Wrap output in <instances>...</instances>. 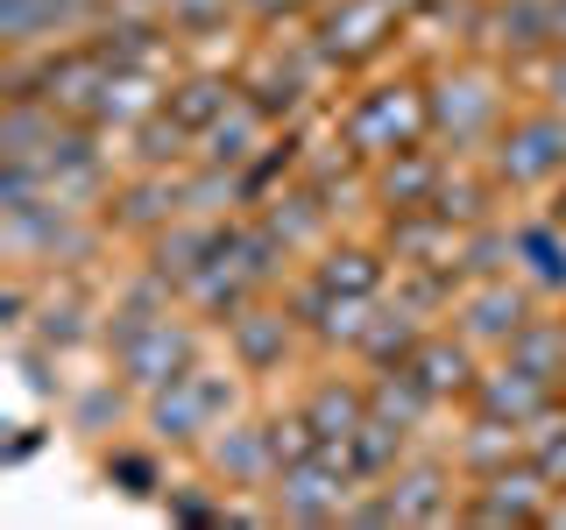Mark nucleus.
Masks as SVG:
<instances>
[{
  "label": "nucleus",
  "mask_w": 566,
  "mask_h": 530,
  "mask_svg": "<svg viewBox=\"0 0 566 530\" xmlns=\"http://www.w3.org/2000/svg\"><path fill=\"white\" fill-rule=\"evenodd\" d=\"M566 389H553L545 375H531L524 361H510V353H495V361H482V382H474V411H489V417H510V424H531L545 411V403H559Z\"/></svg>",
  "instance_id": "nucleus-15"
},
{
  "label": "nucleus",
  "mask_w": 566,
  "mask_h": 530,
  "mask_svg": "<svg viewBox=\"0 0 566 530\" xmlns=\"http://www.w3.org/2000/svg\"><path fill=\"white\" fill-rule=\"evenodd\" d=\"M482 163H489V177L503 191H545V184H559V170H566V114H559V106H538V114L503 120V128L489 135Z\"/></svg>",
  "instance_id": "nucleus-4"
},
{
  "label": "nucleus",
  "mask_w": 566,
  "mask_h": 530,
  "mask_svg": "<svg viewBox=\"0 0 566 530\" xmlns=\"http://www.w3.org/2000/svg\"><path fill=\"white\" fill-rule=\"evenodd\" d=\"M297 318L291 305H270V297H255V305H241L234 318H227V353L241 361V375H270V368L291 361V347H297Z\"/></svg>",
  "instance_id": "nucleus-11"
},
{
  "label": "nucleus",
  "mask_w": 566,
  "mask_h": 530,
  "mask_svg": "<svg viewBox=\"0 0 566 530\" xmlns=\"http://www.w3.org/2000/svg\"><path fill=\"white\" fill-rule=\"evenodd\" d=\"M368 411L376 417H389V424H403V432H424V417L439 411V396L424 389L411 368H368Z\"/></svg>",
  "instance_id": "nucleus-28"
},
{
  "label": "nucleus",
  "mask_w": 566,
  "mask_h": 530,
  "mask_svg": "<svg viewBox=\"0 0 566 530\" xmlns=\"http://www.w3.org/2000/svg\"><path fill=\"white\" fill-rule=\"evenodd\" d=\"M106 481L120 495H156L164 474H156V453H106Z\"/></svg>",
  "instance_id": "nucleus-38"
},
{
  "label": "nucleus",
  "mask_w": 566,
  "mask_h": 530,
  "mask_svg": "<svg viewBox=\"0 0 566 530\" xmlns=\"http://www.w3.org/2000/svg\"><path fill=\"white\" fill-rule=\"evenodd\" d=\"M424 99H432V141H447V149H489V135L503 128V78L495 71H439L432 85H424Z\"/></svg>",
  "instance_id": "nucleus-6"
},
{
  "label": "nucleus",
  "mask_w": 566,
  "mask_h": 530,
  "mask_svg": "<svg viewBox=\"0 0 566 530\" xmlns=\"http://www.w3.org/2000/svg\"><path fill=\"white\" fill-rule=\"evenodd\" d=\"M553 50H566V0H553Z\"/></svg>",
  "instance_id": "nucleus-43"
},
{
  "label": "nucleus",
  "mask_w": 566,
  "mask_h": 530,
  "mask_svg": "<svg viewBox=\"0 0 566 530\" xmlns=\"http://www.w3.org/2000/svg\"><path fill=\"white\" fill-rule=\"evenodd\" d=\"M531 283L524 276H482V283H460L453 297V332L460 340H474L482 353H503L517 332L531 326Z\"/></svg>",
  "instance_id": "nucleus-8"
},
{
  "label": "nucleus",
  "mask_w": 566,
  "mask_h": 530,
  "mask_svg": "<svg viewBox=\"0 0 566 530\" xmlns=\"http://www.w3.org/2000/svg\"><path fill=\"white\" fill-rule=\"evenodd\" d=\"M382 247H389V262H397V269H453L460 276V247H468V234H460L447 212L411 205V212H389ZM460 283H468V276H460Z\"/></svg>",
  "instance_id": "nucleus-10"
},
{
  "label": "nucleus",
  "mask_w": 566,
  "mask_h": 530,
  "mask_svg": "<svg viewBox=\"0 0 566 530\" xmlns=\"http://www.w3.org/2000/svg\"><path fill=\"white\" fill-rule=\"evenodd\" d=\"M424 332H432V318H424L418 305L382 297V311H376V326H368V340L354 347V361H361V368H403L424 347Z\"/></svg>",
  "instance_id": "nucleus-24"
},
{
  "label": "nucleus",
  "mask_w": 566,
  "mask_h": 530,
  "mask_svg": "<svg viewBox=\"0 0 566 530\" xmlns=\"http://www.w3.org/2000/svg\"><path fill=\"white\" fill-rule=\"evenodd\" d=\"M29 318H35V297H29V276L22 269H8V283H0V326L22 340L29 332Z\"/></svg>",
  "instance_id": "nucleus-39"
},
{
  "label": "nucleus",
  "mask_w": 566,
  "mask_h": 530,
  "mask_svg": "<svg viewBox=\"0 0 566 530\" xmlns=\"http://www.w3.org/2000/svg\"><path fill=\"white\" fill-rule=\"evenodd\" d=\"M397 29H403V14L389 0H318V14H312V43L326 50L333 71L376 64Z\"/></svg>",
  "instance_id": "nucleus-7"
},
{
  "label": "nucleus",
  "mask_w": 566,
  "mask_h": 530,
  "mask_svg": "<svg viewBox=\"0 0 566 530\" xmlns=\"http://www.w3.org/2000/svg\"><path fill=\"white\" fill-rule=\"evenodd\" d=\"M305 417H312L318 446H347V438L368 424V382H354V375H326V382H312Z\"/></svg>",
  "instance_id": "nucleus-26"
},
{
  "label": "nucleus",
  "mask_w": 566,
  "mask_h": 530,
  "mask_svg": "<svg viewBox=\"0 0 566 530\" xmlns=\"http://www.w3.org/2000/svg\"><path fill=\"white\" fill-rule=\"evenodd\" d=\"M241 411V361H191L177 382H164L156 396H142V424L156 446H206L227 417Z\"/></svg>",
  "instance_id": "nucleus-2"
},
{
  "label": "nucleus",
  "mask_w": 566,
  "mask_h": 530,
  "mask_svg": "<svg viewBox=\"0 0 566 530\" xmlns=\"http://www.w3.org/2000/svg\"><path fill=\"white\" fill-rule=\"evenodd\" d=\"M503 353H510V361H524L531 375H545L553 389H566V318H538V311H531V326Z\"/></svg>",
  "instance_id": "nucleus-32"
},
{
  "label": "nucleus",
  "mask_w": 566,
  "mask_h": 530,
  "mask_svg": "<svg viewBox=\"0 0 566 530\" xmlns=\"http://www.w3.org/2000/svg\"><path fill=\"white\" fill-rule=\"evenodd\" d=\"M559 177H566V170H559Z\"/></svg>",
  "instance_id": "nucleus-45"
},
{
  "label": "nucleus",
  "mask_w": 566,
  "mask_h": 530,
  "mask_svg": "<svg viewBox=\"0 0 566 530\" xmlns=\"http://www.w3.org/2000/svg\"><path fill=\"white\" fill-rule=\"evenodd\" d=\"M354 495H361V481L347 467V446H318L312 459H291L270 481V517L276 523H347Z\"/></svg>",
  "instance_id": "nucleus-5"
},
{
  "label": "nucleus",
  "mask_w": 566,
  "mask_h": 530,
  "mask_svg": "<svg viewBox=\"0 0 566 530\" xmlns=\"http://www.w3.org/2000/svg\"><path fill=\"white\" fill-rule=\"evenodd\" d=\"M106 353H114V375L135 389V396H156L164 382H177L191 361H206V340L185 311H135V305H114L99 326Z\"/></svg>",
  "instance_id": "nucleus-1"
},
{
  "label": "nucleus",
  "mask_w": 566,
  "mask_h": 530,
  "mask_svg": "<svg viewBox=\"0 0 566 530\" xmlns=\"http://www.w3.org/2000/svg\"><path fill=\"white\" fill-rule=\"evenodd\" d=\"M538 93H545V106H559V114H566V50H553V57L538 64Z\"/></svg>",
  "instance_id": "nucleus-41"
},
{
  "label": "nucleus",
  "mask_w": 566,
  "mask_h": 530,
  "mask_svg": "<svg viewBox=\"0 0 566 530\" xmlns=\"http://www.w3.org/2000/svg\"><path fill=\"white\" fill-rule=\"evenodd\" d=\"M333 135H340L361 163H382V156H397V149L432 141V99H424L418 78H382V85L354 93L340 114H333Z\"/></svg>",
  "instance_id": "nucleus-3"
},
{
  "label": "nucleus",
  "mask_w": 566,
  "mask_h": 530,
  "mask_svg": "<svg viewBox=\"0 0 566 530\" xmlns=\"http://www.w3.org/2000/svg\"><path fill=\"white\" fill-rule=\"evenodd\" d=\"M453 156L447 149H397V156H382V163H368V205H382V212H411V205H432V191H439V177H447Z\"/></svg>",
  "instance_id": "nucleus-14"
},
{
  "label": "nucleus",
  "mask_w": 566,
  "mask_h": 530,
  "mask_svg": "<svg viewBox=\"0 0 566 530\" xmlns=\"http://www.w3.org/2000/svg\"><path fill=\"white\" fill-rule=\"evenodd\" d=\"M524 438H531V459H538V474H545L553 488H566V396L545 403V411L524 424Z\"/></svg>",
  "instance_id": "nucleus-36"
},
{
  "label": "nucleus",
  "mask_w": 566,
  "mask_h": 530,
  "mask_svg": "<svg viewBox=\"0 0 566 530\" xmlns=\"http://www.w3.org/2000/svg\"><path fill=\"white\" fill-rule=\"evenodd\" d=\"M206 467L220 474L227 488H270L276 481V453H270V424H248V417H227L220 432L206 438Z\"/></svg>",
  "instance_id": "nucleus-16"
},
{
  "label": "nucleus",
  "mask_w": 566,
  "mask_h": 530,
  "mask_svg": "<svg viewBox=\"0 0 566 530\" xmlns=\"http://www.w3.org/2000/svg\"><path fill=\"white\" fill-rule=\"evenodd\" d=\"M510 241H517V276L538 297H566V226L553 212H524L510 220Z\"/></svg>",
  "instance_id": "nucleus-18"
},
{
  "label": "nucleus",
  "mask_w": 566,
  "mask_h": 530,
  "mask_svg": "<svg viewBox=\"0 0 566 530\" xmlns=\"http://www.w3.org/2000/svg\"><path fill=\"white\" fill-rule=\"evenodd\" d=\"M164 509L177 523H227V502H212V495H199V488H170Z\"/></svg>",
  "instance_id": "nucleus-40"
},
{
  "label": "nucleus",
  "mask_w": 566,
  "mask_h": 530,
  "mask_svg": "<svg viewBox=\"0 0 566 530\" xmlns=\"http://www.w3.org/2000/svg\"><path fill=\"white\" fill-rule=\"evenodd\" d=\"M403 459H411V432H403V424H389V417H376V411H368V424L347 438V467H354V481H361V488L389 481Z\"/></svg>",
  "instance_id": "nucleus-30"
},
{
  "label": "nucleus",
  "mask_w": 566,
  "mask_h": 530,
  "mask_svg": "<svg viewBox=\"0 0 566 530\" xmlns=\"http://www.w3.org/2000/svg\"><path fill=\"white\" fill-rule=\"evenodd\" d=\"M524 453H531L524 424H510V417H489V411H474V424L460 432V446H453V459H460V474H468V481H482V474L510 467V459H524Z\"/></svg>",
  "instance_id": "nucleus-27"
},
{
  "label": "nucleus",
  "mask_w": 566,
  "mask_h": 530,
  "mask_svg": "<svg viewBox=\"0 0 566 530\" xmlns=\"http://www.w3.org/2000/svg\"><path fill=\"white\" fill-rule=\"evenodd\" d=\"M553 481H545V474H538V459H510V467H495V474H482V481H474V495H468V502H460V517H468V523H495V530H503V523H545V517H553Z\"/></svg>",
  "instance_id": "nucleus-9"
},
{
  "label": "nucleus",
  "mask_w": 566,
  "mask_h": 530,
  "mask_svg": "<svg viewBox=\"0 0 566 530\" xmlns=\"http://www.w3.org/2000/svg\"><path fill=\"white\" fill-rule=\"evenodd\" d=\"M276 135V120L270 114H262V106L255 99H234V106H227V114L220 120H212V128L199 135V149H191V163H212V170H241L248 163V156H255L262 149V141H270Z\"/></svg>",
  "instance_id": "nucleus-19"
},
{
  "label": "nucleus",
  "mask_w": 566,
  "mask_h": 530,
  "mask_svg": "<svg viewBox=\"0 0 566 530\" xmlns=\"http://www.w3.org/2000/svg\"><path fill=\"white\" fill-rule=\"evenodd\" d=\"M234 99H241V78H227V71H185V78H170L164 114H170L191 141H199V135H206V128H212V120H220Z\"/></svg>",
  "instance_id": "nucleus-25"
},
{
  "label": "nucleus",
  "mask_w": 566,
  "mask_h": 530,
  "mask_svg": "<svg viewBox=\"0 0 566 530\" xmlns=\"http://www.w3.org/2000/svg\"><path fill=\"white\" fill-rule=\"evenodd\" d=\"M503 184L489 177V163H447V177H439V191H432V212H447V220L460 226V234H474V226H489V220H503Z\"/></svg>",
  "instance_id": "nucleus-22"
},
{
  "label": "nucleus",
  "mask_w": 566,
  "mask_h": 530,
  "mask_svg": "<svg viewBox=\"0 0 566 530\" xmlns=\"http://www.w3.org/2000/svg\"><path fill=\"white\" fill-rule=\"evenodd\" d=\"M403 368H411V375L432 389L439 403H468V396H474V382H482V347L460 340L453 326H447V332L432 326V332H424V347H418Z\"/></svg>",
  "instance_id": "nucleus-17"
},
{
  "label": "nucleus",
  "mask_w": 566,
  "mask_h": 530,
  "mask_svg": "<svg viewBox=\"0 0 566 530\" xmlns=\"http://www.w3.org/2000/svg\"><path fill=\"white\" fill-rule=\"evenodd\" d=\"M128 396L135 389L128 382H93V389H78V396H71V432H85V438H99V432H114L120 424V411H128Z\"/></svg>",
  "instance_id": "nucleus-35"
},
{
  "label": "nucleus",
  "mask_w": 566,
  "mask_h": 530,
  "mask_svg": "<svg viewBox=\"0 0 566 530\" xmlns=\"http://www.w3.org/2000/svg\"><path fill=\"white\" fill-rule=\"evenodd\" d=\"M191 149H199V141L177 128L164 106L135 128V170H177V163H191Z\"/></svg>",
  "instance_id": "nucleus-34"
},
{
  "label": "nucleus",
  "mask_w": 566,
  "mask_h": 530,
  "mask_svg": "<svg viewBox=\"0 0 566 530\" xmlns=\"http://www.w3.org/2000/svg\"><path fill=\"white\" fill-rule=\"evenodd\" d=\"M297 170H305V135H297V128L270 135V141H262V149H255V156H248V163L234 170V177H241V205H262V199H276V191L291 184Z\"/></svg>",
  "instance_id": "nucleus-29"
},
{
  "label": "nucleus",
  "mask_w": 566,
  "mask_h": 530,
  "mask_svg": "<svg viewBox=\"0 0 566 530\" xmlns=\"http://www.w3.org/2000/svg\"><path fill=\"white\" fill-rule=\"evenodd\" d=\"M255 212L297 247V255H318V247L333 241V205H326V191H312V184H305V177H291V184H283L276 199H262Z\"/></svg>",
  "instance_id": "nucleus-20"
},
{
  "label": "nucleus",
  "mask_w": 566,
  "mask_h": 530,
  "mask_svg": "<svg viewBox=\"0 0 566 530\" xmlns=\"http://www.w3.org/2000/svg\"><path fill=\"white\" fill-rule=\"evenodd\" d=\"M460 276L482 283V276H517V241H510V220L474 226L468 247H460Z\"/></svg>",
  "instance_id": "nucleus-33"
},
{
  "label": "nucleus",
  "mask_w": 566,
  "mask_h": 530,
  "mask_svg": "<svg viewBox=\"0 0 566 530\" xmlns=\"http://www.w3.org/2000/svg\"><path fill=\"white\" fill-rule=\"evenodd\" d=\"M177 212H185V170H135L106 199V226L114 234H164Z\"/></svg>",
  "instance_id": "nucleus-12"
},
{
  "label": "nucleus",
  "mask_w": 566,
  "mask_h": 530,
  "mask_svg": "<svg viewBox=\"0 0 566 530\" xmlns=\"http://www.w3.org/2000/svg\"><path fill=\"white\" fill-rule=\"evenodd\" d=\"M545 212H553V220L566 226V177H559V184H553V205H545Z\"/></svg>",
  "instance_id": "nucleus-44"
},
{
  "label": "nucleus",
  "mask_w": 566,
  "mask_h": 530,
  "mask_svg": "<svg viewBox=\"0 0 566 530\" xmlns=\"http://www.w3.org/2000/svg\"><path fill=\"white\" fill-rule=\"evenodd\" d=\"M255 22H283V14H305V8H318V0H241Z\"/></svg>",
  "instance_id": "nucleus-42"
},
{
  "label": "nucleus",
  "mask_w": 566,
  "mask_h": 530,
  "mask_svg": "<svg viewBox=\"0 0 566 530\" xmlns=\"http://www.w3.org/2000/svg\"><path fill=\"white\" fill-rule=\"evenodd\" d=\"M93 332H99V326H93V311H85V297H71V290H50L43 305H35V318H29V332H22V340L50 347V353L64 361V353L78 347V340H93Z\"/></svg>",
  "instance_id": "nucleus-31"
},
{
  "label": "nucleus",
  "mask_w": 566,
  "mask_h": 530,
  "mask_svg": "<svg viewBox=\"0 0 566 530\" xmlns=\"http://www.w3.org/2000/svg\"><path fill=\"white\" fill-rule=\"evenodd\" d=\"M389 495V517L397 523H453L460 495H453V467L447 459H403L389 481H376Z\"/></svg>",
  "instance_id": "nucleus-13"
},
{
  "label": "nucleus",
  "mask_w": 566,
  "mask_h": 530,
  "mask_svg": "<svg viewBox=\"0 0 566 530\" xmlns=\"http://www.w3.org/2000/svg\"><path fill=\"white\" fill-rule=\"evenodd\" d=\"M389 247H368V241H326L312 255V276L326 290H347V297H389Z\"/></svg>",
  "instance_id": "nucleus-21"
},
{
  "label": "nucleus",
  "mask_w": 566,
  "mask_h": 530,
  "mask_svg": "<svg viewBox=\"0 0 566 530\" xmlns=\"http://www.w3.org/2000/svg\"><path fill=\"white\" fill-rule=\"evenodd\" d=\"M262 424H270V453H276V474L291 467V459H312V453H318V432H312L305 403H297V411H283V417H262Z\"/></svg>",
  "instance_id": "nucleus-37"
},
{
  "label": "nucleus",
  "mask_w": 566,
  "mask_h": 530,
  "mask_svg": "<svg viewBox=\"0 0 566 530\" xmlns=\"http://www.w3.org/2000/svg\"><path fill=\"white\" fill-rule=\"evenodd\" d=\"M164 99H170V78H164V71H120V64H114V78H106V93H99V106H93V128H99V135H106V128H114V135H135Z\"/></svg>",
  "instance_id": "nucleus-23"
}]
</instances>
